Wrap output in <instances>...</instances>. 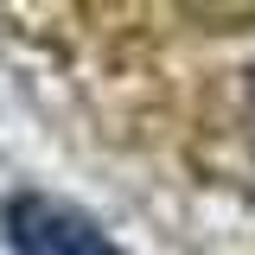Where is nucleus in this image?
<instances>
[{"label": "nucleus", "instance_id": "1", "mask_svg": "<svg viewBox=\"0 0 255 255\" xmlns=\"http://www.w3.org/2000/svg\"><path fill=\"white\" fill-rule=\"evenodd\" d=\"M6 243L19 255H122L83 211H70L45 191H19L6 204Z\"/></svg>", "mask_w": 255, "mask_h": 255}]
</instances>
